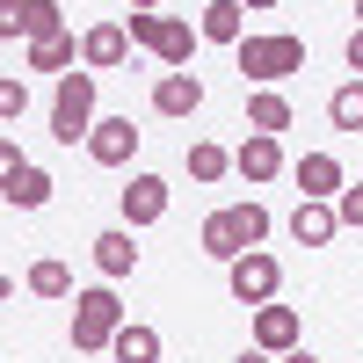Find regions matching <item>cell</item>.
<instances>
[{"label": "cell", "mask_w": 363, "mask_h": 363, "mask_svg": "<svg viewBox=\"0 0 363 363\" xmlns=\"http://www.w3.org/2000/svg\"><path fill=\"white\" fill-rule=\"evenodd\" d=\"M349 73H356V80H363V22H356V29H349Z\"/></svg>", "instance_id": "f546056e"}, {"label": "cell", "mask_w": 363, "mask_h": 363, "mask_svg": "<svg viewBox=\"0 0 363 363\" xmlns=\"http://www.w3.org/2000/svg\"><path fill=\"white\" fill-rule=\"evenodd\" d=\"M87 131H95V73H66L51 95V138L58 145H87Z\"/></svg>", "instance_id": "3957f363"}, {"label": "cell", "mask_w": 363, "mask_h": 363, "mask_svg": "<svg viewBox=\"0 0 363 363\" xmlns=\"http://www.w3.org/2000/svg\"><path fill=\"white\" fill-rule=\"evenodd\" d=\"M22 8H29V0H0V44L22 37Z\"/></svg>", "instance_id": "83f0119b"}, {"label": "cell", "mask_w": 363, "mask_h": 363, "mask_svg": "<svg viewBox=\"0 0 363 363\" xmlns=\"http://www.w3.org/2000/svg\"><path fill=\"white\" fill-rule=\"evenodd\" d=\"M29 291H37V298H73V269L66 262H29Z\"/></svg>", "instance_id": "603a6c76"}, {"label": "cell", "mask_w": 363, "mask_h": 363, "mask_svg": "<svg viewBox=\"0 0 363 363\" xmlns=\"http://www.w3.org/2000/svg\"><path fill=\"white\" fill-rule=\"evenodd\" d=\"M22 167H29V160H22V145H15L8 131H0V189H8V182H15Z\"/></svg>", "instance_id": "4316f807"}, {"label": "cell", "mask_w": 363, "mask_h": 363, "mask_svg": "<svg viewBox=\"0 0 363 363\" xmlns=\"http://www.w3.org/2000/svg\"><path fill=\"white\" fill-rule=\"evenodd\" d=\"M196 37L203 44H240L247 37V8H240V0H211V8L196 15Z\"/></svg>", "instance_id": "5bb4252c"}, {"label": "cell", "mask_w": 363, "mask_h": 363, "mask_svg": "<svg viewBox=\"0 0 363 363\" xmlns=\"http://www.w3.org/2000/svg\"><path fill=\"white\" fill-rule=\"evenodd\" d=\"M167 218V182L160 174H131L124 182V225L138 233V225H160Z\"/></svg>", "instance_id": "52a82bcc"}, {"label": "cell", "mask_w": 363, "mask_h": 363, "mask_svg": "<svg viewBox=\"0 0 363 363\" xmlns=\"http://www.w3.org/2000/svg\"><path fill=\"white\" fill-rule=\"evenodd\" d=\"M22 109H29V80H8V73H0V124H15Z\"/></svg>", "instance_id": "d4e9b609"}, {"label": "cell", "mask_w": 363, "mask_h": 363, "mask_svg": "<svg viewBox=\"0 0 363 363\" xmlns=\"http://www.w3.org/2000/svg\"><path fill=\"white\" fill-rule=\"evenodd\" d=\"M87 153H95V167H131V153H138V124H131V116H95Z\"/></svg>", "instance_id": "5b68a950"}, {"label": "cell", "mask_w": 363, "mask_h": 363, "mask_svg": "<svg viewBox=\"0 0 363 363\" xmlns=\"http://www.w3.org/2000/svg\"><path fill=\"white\" fill-rule=\"evenodd\" d=\"M153 58L167 73H189V58H196V29L189 22H174V15H160V37H153Z\"/></svg>", "instance_id": "9a60e30c"}, {"label": "cell", "mask_w": 363, "mask_h": 363, "mask_svg": "<svg viewBox=\"0 0 363 363\" xmlns=\"http://www.w3.org/2000/svg\"><path fill=\"white\" fill-rule=\"evenodd\" d=\"M335 233H342L335 203H313V196H298V211H291V240H298V247H327Z\"/></svg>", "instance_id": "8fae6325"}, {"label": "cell", "mask_w": 363, "mask_h": 363, "mask_svg": "<svg viewBox=\"0 0 363 363\" xmlns=\"http://www.w3.org/2000/svg\"><path fill=\"white\" fill-rule=\"evenodd\" d=\"M218 218H225V233H233V247H240V255L269 240V211H262V203H225Z\"/></svg>", "instance_id": "e0dca14e"}, {"label": "cell", "mask_w": 363, "mask_h": 363, "mask_svg": "<svg viewBox=\"0 0 363 363\" xmlns=\"http://www.w3.org/2000/svg\"><path fill=\"white\" fill-rule=\"evenodd\" d=\"M95 269L109 284H124L131 269H138V247H131V225H109V233H95Z\"/></svg>", "instance_id": "4fadbf2b"}, {"label": "cell", "mask_w": 363, "mask_h": 363, "mask_svg": "<svg viewBox=\"0 0 363 363\" xmlns=\"http://www.w3.org/2000/svg\"><path fill=\"white\" fill-rule=\"evenodd\" d=\"M291 174H298V189H306L313 203H335V196L349 189V174H342V160H335V153H306Z\"/></svg>", "instance_id": "9c48e42d"}, {"label": "cell", "mask_w": 363, "mask_h": 363, "mask_svg": "<svg viewBox=\"0 0 363 363\" xmlns=\"http://www.w3.org/2000/svg\"><path fill=\"white\" fill-rule=\"evenodd\" d=\"M73 37H51V44H29V73H58V80H66V66H73Z\"/></svg>", "instance_id": "cb8c5ba5"}, {"label": "cell", "mask_w": 363, "mask_h": 363, "mask_svg": "<svg viewBox=\"0 0 363 363\" xmlns=\"http://www.w3.org/2000/svg\"><path fill=\"white\" fill-rule=\"evenodd\" d=\"M356 15H363V0H356Z\"/></svg>", "instance_id": "d590c367"}, {"label": "cell", "mask_w": 363, "mask_h": 363, "mask_svg": "<svg viewBox=\"0 0 363 363\" xmlns=\"http://www.w3.org/2000/svg\"><path fill=\"white\" fill-rule=\"evenodd\" d=\"M116 327H124V306H116L109 284L73 291V349H80V356H102V349L116 342Z\"/></svg>", "instance_id": "7a4b0ae2"}, {"label": "cell", "mask_w": 363, "mask_h": 363, "mask_svg": "<svg viewBox=\"0 0 363 363\" xmlns=\"http://www.w3.org/2000/svg\"><path fill=\"white\" fill-rule=\"evenodd\" d=\"M247 131H262V138L291 131V102L277 95V87H255V95H247Z\"/></svg>", "instance_id": "ac0fdd59"}, {"label": "cell", "mask_w": 363, "mask_h": 363, "mask_svg": "<svg viewBox=\"0 0 363 363\" xmlns=\"http://www.w3.org/2000/svg\"><path fill=\"white\" fill-rule=\"evenodd\" d=\"M233 66H240V80L277 87V80H291V73H306V37H291V29H269V37H240V44H233Z\"/></svg>", "instance_id": "6da1fadb"}, {"label": "cell", "mask_w": 363, "mask_h": 363, "mask_svg": "<svg viewBox=\"0 0 363 363\" xmlns=\"http://www.w3.org/2000/svg\"><path fill=\"white\" fill-rule=\"evenodd\" d=\"M240 363H277V356H262V349H247V356H240Z\"/></svg>", "instance_id": "836d02e7"}, {"label": "cell", "mask_w": 363, "mask_h": 363, "mask_svg": "<svg viewBox=\"0 0 363 363\" xmlns=\"http://www.w3.org/2000/svg\"><path fill=\"white\" fill-rule=\"evenodd\" d=\"M284 363H320V356H313V349H291V356H284Z\"/></svg>", "instance_id": "4dcf8cb0"}, {"label": "cell", "mask_w": 363, "mask_h": 363, "mask_svg": "<svg viewBox=\"0 0 363 363\" xmlns=\"http://www.w3.org/2000/svg\"><path fill=\"white\" fill-rule=\"evenodd\" d=\"M116 363H160V327H145V320H124L116 327V342H109Z\"/></svg>", "instance_id": "2e32d148"}, {"label": "cell", "mask_w": 363, "mask_h": 363, "mask_svg": "<svg viewBox=\"0 0 363 363\" xmlns=\"http://www.w3.org/2000/svg\"><path fill=\"white\" fill-rule=\"evenodd\" d=\"M335 218L342 225H363V182H349V189L335 196Z\"/></svg>", "instance_id": "484cf974"}, {"label": "cell", "mask_w": 363, "mask_h": 363, "mask_svg": "<svg viewBox=\"0 0 363 363\" xmlns=\"http://www.w3.org/2000/svg\"><path fill=\"white\" fill-rule=\"evenodd\" d=\"M124 29H131V44H145V51H153V37H160V15H131Z\"/></svg>", "instance_id": "f1b7e54d"}, {"label": "cell", "mask_w": 363, "mask_h": 363, "mask_svg": "<svg viewBox=\"0 0 363 363\" xmlns=\"http://www.w3.org/2000/svg\"><path fill=\"white\" fill-rule=\"evenodd\" d=\"M153 109L160 116H196L203 109V80L196 73H160L153 80Z\"/></svg>", "instance_id": "30bf717a"}, {"label": "cell", "mask_w": 363, "mask_h": 363, "mask_svg": "<svg viewBox=\"0 0 363 363\" xmlns=\"http://www.w3.org/2000/svg\"><path fill=\"white\" fill-rule=\"evenodd\" d=\"M277 284H284V269H277V255H262V247H247L240 262H225V291L240 298V306H269Z\"/></svg>", "instance_id": "277c9868"}, {"label": "cell", "mask_w": 363, "mask_h": 363, "mask_svg": "<svg viewBox=\"0 0 363 363\" xmlns=\"http://www.w3.org/2000/svg\"><path fill=\"white\" fill-rule=\"evenodd\" d=\"M233 167L247 174V182H277V174H284V145L262 138V131H247V138H240V153H233Z\"/></svg>", "instance_id": "7c38bea8"}, {"label": "cell", "mask_w": 363, "mask_h": 363, "mask_svg": "<svg viewBox=\"0 0 363 363\" xmlns=\"http://www.w3.org/2000/svg\"><path fill=\"white\" fill-rule=\"evenodd\" d=\"M22 37H29V44L66 37V8H58V0H29V8H22Z\"/></svg>", "instance_id": "ffe728a7"}, {"label": "cell", "mask_w": 363, "mask_h": 363, "mask_svg": "<svg viewBox=\"0 0 363 363\" xmlns=\"http://www.w3.org/2000/svg\"><path fill=\"white\" fill-rule=\"evenodd\" d=\"M298 335H306V327H298L291 306H255V349H262V356H291Z\"/></svg>", "instance_id": "ba28073f"}, {"label": "cell", "mask_w": 363, "mask_h": 363, "mask_svg": "<svg viewBox=\"0 0 363 363\" xmlns=\"http://www.w3.org/2000/svg\"><path fill=\"white\" fill-rule=\"evenodd\" d=\"M153 8H160V0H131V15H153Z\"/></svg>", "instance_id": "d6a6232c"}, {"label": "cell", "mask_w": 363, "mask_h": 363, "mask_svg": "<svg viewBox=\"0 0 363 363\" xmlns=\"http://www.w3.org/2000/svg\"><path fill=\"white\" fill-rule=\"evenodd\" d=\"M8 298H15V284H8V277H0V306H8Z\"/></svg>", "instance_id": "e575fe53"}, {"label": "cell", "mask_w": 363, "mask_h": 363, "mask_svg": "<svg viewBox=\"0 0 363 363\" xmlns=\"http://www.w3.org/2000/svg\"><path fill=\"white\" fill-rule=\"evenodd\" d=\"M124 58H131V29L124 22H95L80 37V66L87 73H109V66H124Z\"/></svg>", "instance_id": "8992f818"}, {"label": "cell", "mask_w": 363, "mask_h": 363, "mask_svg": "<svg viewBox=\"0 0 363 363\" xmlns=\"http://www.w3.org/2000/svg\"><path fill=\"white\" fill-rule=\"evenodd\" d=\"M240 8H255V15H269V8H277V0H240Z\"/></svg>", "instance_id": "1f68e13d"}, {"label": "cell", "mask_w": 363, "mask_h": 363, "mask_svg": "<svg viewBox=\"0 0 363 363\" xmlns=\"http://www.w3.org/2000/svg\"><path fill=\"white\" fill-rule=\"evenodd\" d=\"M225 174H233V153L218 138H196L189 145V182H225Z\"/></svg>", "instance_id": "7402d4cb"}, {"label": "cell", "mask_w": 363, "mask_h": 363, "mask_svg": "<svg viewBox=\"0 0 363 363\" xmlns=\"http://www.w3.org/2000/svg\"><path fill=\"white\" fill-rule=\"evenodd\" d=\"M327 124L335 131H363V80H342L335 95H327Z\"/></svg>", "instance_id": "44dd1931"}, {"label": "cell", "mask_w": 363, "mask_h": 363, "mask_svg": "<svg viewBox=\"0 0 363 363\" xmlns=\"http://www.w3.org/2000/svg\"><path fill=\"white\" fill-rule=\"evenodd\" d=\"M51 189H58V182H51L44 167H22V174H15L8 189H0V196H8L15 211H44V203H51Z\"/></svg>", "instance_id": "d6986e66"}]
</instances>
